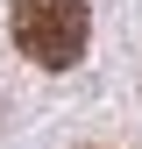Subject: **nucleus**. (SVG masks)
Wrapping results in <instances>:
<instances>
[{"instance_id": "f257e3e1", "label": "nucleus", "mask_w": 142, "mask_h": 149, "mask_svg": "<svg viewBox=\"0 0 142 149\" xmlns=\"http://www.w3.org/2000/svg\"><path fill=\"white\" fill-rule=\"evenodd\" d=\"M7 29H14V50L36 57L43 71H71L93 43V14L85 0H14L7 7Z\"/></svg>"}]
</instances>
